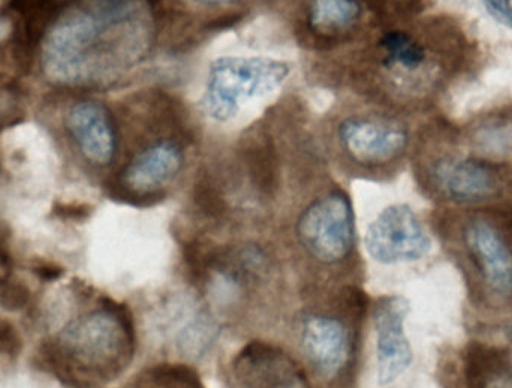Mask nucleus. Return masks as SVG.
Returning a JSON list of instances; mask_svg holds the SVG:
<instances>
[{"mask_svg":"<svg viewBox=\"0 0 512 388\" xmlns=\"http://www.w3.org/2000/svg\"><path fill=\"white\" fill-rule=\"evenodd\" d=\"M161 0H83L57 15L44 38L45 74L63 86L116 80L149 53Z\"/></svg>","mask_w":512,"mask_h":388,"instance_id":"nucleus-1","label":"nucleus"},{"mask_svg":"<svg viewBox=\"0 0 512 388\" xmlns=\"http://www.w3.org/2000/svg\"><path fill=\"white\" fill-rule=\"evenodd\" d=\"M439 231L472 302L490 311H512V209L454 213L442 219Z\"/></svg>","mask_w":512,"mask_h":388,"instance_id":"nucleus-2","label":"nucleus"},{"mask_svg":"<svg viewBox=\"0 0 512 388\" xmlns=\"http://www.w3.org/2000/svg\"><path fill=\"white\" fill-rule=\"evenodd\" d=\"M135 345L131 311L110 297H98L92 308L57 333L56 354L83 377L107 381L128 368Z\"/></svg>","mask_w":512,"mask_h":388,"instance_id":"nucleus-3","label":"nucleus"},{"mask_svg":"<svg viewBox=\"0 0 512 388\" xmlns=\"http://www.w3.org/2000/svg\"><path fill=\"white\" fill-rule=\"evenodd\" d=\"M301 254L321 270L339 269L355 252V218L351 198L343 189H330L313 198L295 222Z\"/></svg>","mask_w":512,"mask_h":388,"instance_id":"nucleus-4","label":"nucleus"},{"mask_svg":"<svg viewBox=\"0 0 512 388\" xmlns=\"http://www.w3.org/2000/svg\"><path fill=\"white\" fill-rule=\"evenodd\" d=\"M289 66L267 57H219L207 77V114L218 122L239 116L243 107L276 92L288 78Z\"/></svg>","mask_w":512,"mask_h":388,"instance_id":"nucleus-5","label":"nucleus"},{"mask_svg":"<svg viewBox=\"0 0 512 388\" xmlns=\"http://www.w3.org/2000/svg\"><path fill=\"white\" fill-rule=\"evenodd\" d=\"M420 180L432 197L457 206H484L512 194V170L487 159L439 156L424 165Z\"/></svg>","mask_w":512,"mask_h":388,"instance_id":"nucleus-6","label":"nucleus"},{"mask_svg":"<svg viewBox=\"0 0 512 388\" xmlns=\"http://www.w3.org/2000/svg\"><path fill=\"white\" fill-rule=\"evenodd\" d=\"M156 342L171 356L198 360L209 353L221 326L210 303L200 294L176 291L155 305Z\"/></svg>","mask_w":512,"mask_h":388,"instance_id":"nucleus-7","label":"nucleus"},{"mask_svg":"<svg viewBox=\"0 0 512 388\" xmlns=\"http://www.w3.org/2000/svg\"><path fill=\"white\" fill-rule=\"evenodd\" d=\"M301 353L321 380L336 383L351 371L357 345L354 324L340 309L315 308L298 324Z\"/></svg>","mask_w":512,"mask_h":388,"instance_id":"nucleus-8","label":"nucleus"},{"mask_svg":"<svg viewBox=\"0 0 512 388\" xmlns=\"http://www.w3.org/2000/svg\"><path fill=\"white\" fill-rule=\"evenodd\" d=\"M185 165L186 149L179 138H156L123 165L114 182V194L126 203H158L182 176Z\"/></svg>","mask_w":512,"mask_h":388,"instance_id":"nucleus-9","label":"nucleus"},{"mask_svg":"<svg viewBox=\"0 0 512 388\" xmlns=\"http://www.w3.org/2000/svg\"><path fill=\"white\" fill-rule=\"evenodd\" d=\"M337 144L349 165L378 174L403 158L409 144L408 129L388 117L354 114L337 125Z\"/></svg>","mask_w":512,"mask_h":388,"instance_id":"nucleus-10","label":"nucleus"},{"mask_svg":"<svg viewBox=\"0 0 512 388\" xmlns=\"http://www.w3.org/2000/svg\"><path fill=\"white\" fill-rule=\"evenodd\" d=\"M364 242L370 257L387 266L421 260L432 249L426 227L406 204L382 210L370 224Z\"/></svg>","mask_w":512,"mask_h":388,"instance_id":"nucleus-11","label":"nucleus"},{"mask_svg":"<svg viewBox=\"0 0 512 388\" xmlns=\"http://www.w3.org/2000/svg\"><path fill=\"white\" fill-rule=\"evenodd\" d=\"M228 388H309L303 366L276 345L255 341L231 360Z\"/></svg>","mask_w":512,"mask_h":388,"instance_id":"nucleus-12","label":"nucleus"},{"mask_svg":"<svg viewBox=\"0 0 512 388\" xmlns=\"http://www.w3.org/2000/svg\"><path fill=\"white\" fill-rule=\"evenodd\" d=\"M408 312V302L399 296L381 297L373 306L379 386H388L402 377L414 359L405 333Z\"/></svg>","mask_w":512,"mask_h":388,"instance_id":"nucleus-13","label":"nucleus"},{"mask_svg":"<svg viewBox=\"0 0 512 388\" xmlns=\"http://www.w3.org/2000/svg\"><path fill=\"white\" fill-rule=\"evenodd\" d=\"M66 128L89 164L98 168L113 164L119 138L116 123L105 105L92 99L77 102L66 116Z\"/></svg>","mask_w":512,"mask_h":388,"instance_id":"nucleus-14","label":"nucleus"},{"mask_svg":"<svg viewBox=\"0 0 512 388\" xmlns=\"http://www.w3.org/2000/svg\"><path fill=\"white\" fill-rule=\"evenodd\" d=\"M448 388H512L511 351L486 342H471L454 362Z\"/></svg>","mask_w":512,"mask_h":388,"instance_id":"nucleus-15","label":"nucleus"},{"mask_svg":"<svg viewBox=\"0 0 512 388\" xmlns=\"http://www.w3.org/2000/svg\"><path fill=\"white\" fill-rule=\"evenodd\" d=\"M363 12L361 0H306L304 33L319 47H336L352 38Z\"/></svg>","mask_w":512,"mask_h":388,"instance_id":"nucleus-16","label":"nucleus"},{"mask_svg":"<svg viewBox=\"0 0 512 388\" xmlns=\"http://www.w3.org/2000/svg\"><path fill=\"white\" fill-rule=\"evenodd\" d=\"M8 11L14 21L15 48L30 54L60 14V0H9Z\"/></svg>","mask_w":512,"mask_h":388,"instance_id":"nucleus-17","label":"nucleus"},{"mask_svg":"<svg viewBox=\"0 0 512 388\" xmlns=\"http://www.w3.org/2000/svg\"><path fill=\"white\" fill-rule=\"evenodd\" d=\"M378 48L381 51L382 66L390 71H420L427 60L426 47L405 30H387L379 38Z\"/></svg>","mask_w":512,"mask_h":388,"instance_id":"nucleus-18","label":"nucleus"},{"mask_svg":"<svg viewBox=\"0 0 512 388\" xmlns=\"http://www.w3.org/2000/svg\"><path fill=\"white\" fill-rule=\"evenodd\" d=\"M134 388H204V386L189 366L159 365L143 375Z\"/></svg>","mask_w":512,"mask_h":388,"instance_id":"nucleus-19","label":"nucleus"},{"mask_svg":"<svg viewBox=\"0 0 512 388\" xmlns=\"http://www.w3.org/2000/svg\"><path fill=\"white\" fill-rule=\"evenodd\" d=\"M30 303V290L26 284L9 275L0 276V306L6 311L18 312Z\"/></svg>","mask_w":512,"mask_h":388,"instance_id":"nucleus-20","label":"nucleus"},{"mask_svg":"<svg viewBox=\"0 0 512 388\" xmlns=\"http://www.w3.org/2000/svg\"><path fill=\"white\" fill-rule=\"evenodd\" d=\"M373 14L381 20L391 17H408L417 14L424 6V0H366Z\"/></svg>","mask_w":512,"mask_h":388,"instance_id":"nucleus-21","label":"nucleus"},{"mask_svg":"<svg viewBox=\"0 0 512 388\" xmlns=\"http://www.w3.org/2000/svg\"><path fill=\"white\" fill-rule=\"evenodd\" d=\"M487 12L492 15L495 20L504 26L512 29V6L511 0H483Z\"/></svg>","mask_w":512,"mask_h":388,"instance_id":"nucleus-22","label":"nucleus"},{"mask_svg":"<svg viewBox=\"0 0 512 388\" xmlns=\"http://www.w3.org/2000/svg\"><path fill=\"white\" fill-rule=\"evenodd\" d=\"M20 350V338L11 324L6 321H0V353L11 354L18 353Z\"/></svg>","mask_w":512,"mask_h":388,"instance_id":"nucleus-23","label":"nucleus"},{"mask_svg":"<svg viewBox=\"0 0 512 388\" xmlns=\"http://www.w3.org/2000/svg\"><path fill=\"white\" fill-rule=\"evenodd\" d=\"M33 273H36L41 281L53 282L62 278L63 270L53 263H39L33 267Z\"/></svg>","mask_w":512,"mask_h":388,"instance_id":"nucleus-24","label":"nucleus"},{"mask_svg":"<svg viewBox=\"0 0 512 388\" xmlns=\"http://www.w3.org/2000/svg\"><path fill=\"white\" fill-rule=\"evenodd\" d=\"M195 2L203 3L209 6L231 5V3L239 2V0H195Z\"/></svg>","mask_w":512,"mask_h":388,"instance_id":"nucleus-25","label":"nucleus"},{"mask_svg":"<svg viewBox=\"0 0 512 388\" xmlns=\"http://www.w3.org/2000/svg\"><path fill=\"white\" fill-rule=\"evenodd\" d=\"M510 332H511V341H512V327H511V330H510Z\"/></svg>","mask_w":512,"mask_h":388,"instance_id":"nucleus-26","label":"nucleus"}]
</instances>
